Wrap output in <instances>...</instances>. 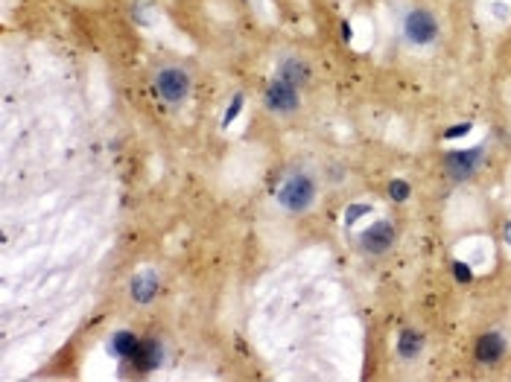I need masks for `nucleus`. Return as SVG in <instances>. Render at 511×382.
<instances>
[{
	"label": "nucleus",
	"mask_w": 511,
	"mask_h": 382,
	"mask_svg": "<svg viewBox=\"0 0 511 382\" xmlns=\"http://www.w3.org/2000/svg\"><path fill=\"white\" fill-rule=\"evenodd\" d=\"M275 199L286 213H304L315 202V181L307 172L295 170L278 184Z\"/></svg>",
	"instance_id": "obj_1"
},
{
	"label": "nucleus",
	"mask_w": 511,
	"mask_h": 382,
	"mask_svg": "<svg viewBox=\"0 0 511 382\" xmlns=\"http://www.w3.org/2000/svg\"><path fill=\"white\" fill-rule=\"evenodd\" d=\"M403 36L409 44L415 47H424V44H432L438 38V21L432 18V12L427 9H412L406 18H403Z\"/></svg>",
	"instance_id": "obj_2"
},
{
	"label": "nucleus",
	"mask_w": 511,
	"mask_h": 382,
	"mask_svg": "<svg viewBox=\"0 0 511 382\" xmlns=\"http://www.w3.org/2000/svg\"><path fill=\"white\" fill-rule=\"evenodd\" d=\"M155 91H158V97L167 103H181L190 93V76L178 68H164L155 76Z\"/></svg>",
	"instance_id": "obj_3"
},
{
	"label": "nucleus",
	"mask_w": 511,
	"mask_h": 382,
	"mask_svg": "<svg viewBox=\"0 0 511 382\" xmlns=\"http://www.w3.org/2000/svg\"><path fill=\"white\" fill-rule=\"evenodd\" d=\"M479 161H482V149H465V152H450L444 158V170L453 181H465L476 172Z\"/></svg>",
	"instance_id": "obj_4"
},
{
	"label": "nucleus",
	"mask_w": 511,
	"mask_h": 382,
	"mask_svg": "<svg viewBox=\"0 0 511 382\" xmlns=\"http://www.w3.org/2000/svg\"><path fill=\"white\" fill-rule=\"evenodd\" d=\"M298 88H293V85H286V82H280V79H275L269 88H266V105L272 108V111H278V114H290V111H295L298 108V93H295Z\"/></svg>",
	"instance_id": "obj_5"
},
{
	"label": "nucleus",
	"mask_w": 511,
	"mask_h": 382,
	"mask_svg": "<svg viewBox=\"0 0 511 382\" xmlns=\"http://www.w3.org/2000/svg\"><path fill=\"white\" fill-rule=\"evenodd\" d=\"M395 242V228L389 225V222H374L371 228L363 231L360 237V245L368 251V254H386Z\"/></svg>",
	"instance_id": "obj_6"
},
{
	"label": "nucleus",
	"mask_w": 511,
	"mask_h": 382,
	"mask_svg": "<svg viewBox=\"0 0 511 382\" xmlns=\"http://www.w3.org/2000/svg\"><path fill=\"white\" fill-rule=\"evenodd\" d=\"M129 359H132L135 371H155L158 365H161V359H164V347L158 344L155 339H143V341L135 344Z\"/></svg>",
	"instance_id": "obj_7"
},
{
	"label": "nucleus",
	"mask_w": 511,
	"mask_h": 382,
	"mask_svg": "<svg viewBox=\"0 0 511 382\" xmlns=\"http://www.w3.org/2000/svg\"><path fill=\"white\" fill-rule=\"evenodd\" d=\"M275 79L293 85V88H301V85L310 79V68L304 65L301 58H283L280 65H278V76H275Z\"/></svg>",
	"instance_id": "obj_8"
},
{
	"label": "nucleus",
	"mask_w": 511,
	"mask_h": 382,
	"mask_svg": "<svg viewBox=\"0 0 511 382\" xmlns=\"http://www.w3.org/2000/svg\"><path fill=\"white\" fill-rule=\"evenodd\" d=\"M502 353H505V339L500 333H488V336L479 339V344H476V359L485 362V365H494Z\"/></svg>",
	"instance_id": "obj_9"
},
{
	"label": "nucleus",
	"mask_w": 511,
	"mask_h": 382,
	"mask_svg": "<svg viewBox=\"0 0 511 382\" xmlns=\"http://www.w3.org/2000/svg\"><path fill=\"white\" fill-rule=\"evenodd\" d=\"M155 292H158V274L155 272L135 274V280H132V298L138 304H149L155 298Z\"/></svg>",
	"instance_id": "obj_10"
},
{
	"label": "nucleus",
	"mask_w": 511,
	"mask_h": 382,
	"mask_svg": "<svg viewBox=\"0 0 511 382\" xmlns=\"http://www.w3.org/2000/svg\"><path fill=\"white\" fill-rule=\"evenodd\" d=\"M421 347H424V336L421 333H415V330H403L398 336V353L403 359H415L421 353Z\"/></svg>",
	"instance_id": "obj_11"
},
{
	"label": "nucleus",
	"mask_w": 511,
	"mask_h": 382,
	"mask_svg": "<svg viewBox=\"0 0 511 382\" xmlns=\"http://www.w3.org/2000/svg\"><path fill=\"white\" fill-rule=\"evenodd\" d=\"M135 344H138V339H135V333H129V330L114 333V336H111V341H108L111 353H114V356H120V359H129V356H132V350H135Z\"/></svg>",
	"instance_id": "obj_12"
},
{
	"label": "nucleus",
	"mask_w": 511,
	"mask_h": 382,
	"mask_svg": "<svg viewBox=\"0 0 511 382\" xmlns=\"http://www.w3.org/2000/svg\"><path fill=\"white\" fill-rule=\"evenodd\" d=\"M240 111H243V93H234V100H231V103H228V108H226V117H222V125L228 129V125L240 117Z\"/></svg>",
	"instance_id": "obj_13"
},
{
	"label": "nucleus",
	"mask_w": 511,
	"mask_h": 382,
	"mask_svg": "<svg viewBox=\"0 0 511 382\" xmlns=\"http://www.w3.org/2000/svg\"><path fill=\"white\" fill-rule=\"evenodd\" d=\"M371 213V205H350L348 210H345V228H350L357 219H363V216H368Z\"/></svg>",
	"instance_id": "obj_14"
},
{
	"label": "nucleus",
	"mask_w": 511,
	"mask_h": 382,
	"mask_svg": "<svg viewBox=\"0 0 511 382\" xmlns=\"http://www.w3.org/2000/svg\"><path fill=\"white\" fill-rule=\"evenodd\" d=\"M389 196H392L395 202H406V199H409V184L400 181V178H395V181L389 184Z\"/></svg>",
	"instance_id": "obj_15"
},
{
	"label": "nucleus",
	"mask_w": 511,
	"mask_h": 382,
	"mask_svg": "<svg viewBox=\"0 0 511 382\" xmlns=\"http://www.w3.org/2000/svg\"><path fill=\"white\" fill-rule=\"evenodd\" d=\"M467 132H470V123H459V125H453V129H447L444 138H447V140H453V138H465Z\"/></svg>",
	"instance_id": "obj_16"
},
{
	"label": "nucleus",
	"mask_w": 511,
	"mask_h": 382,
	"mask_svg": "<svg viewBox=\"0 0 511 382\" xmlns=\"http://www.w3.org/2000/svg\"><path fill=\"white\" fill-rule=\"evenodd\" d=\"M453 274H456V280H459V283H467V280L473 277V272H470L465 263H456V266H453Z\"/></svg>",
	"instance_id": "obj_17"
},
{
	"label": "nucleus",
	"mask_w": 511,
	"mask_h": 382,
	"mask_svg": "<svg viewBox=\"0 0 511 382\" xmlns=\"http://www.w3.org/2000/svg\"><path fill=\"white\" fill-rule=\"evenodd\" d=\"M342 36H345V41H350V38H354V29H350V24H348V21L342 24Z\"/></svg>",
	"instance_id": "obj_18"
},
{
	"label": "nucleus",
	"mask_w": 511,
	"mask_h": 382,
	"mask_svg": "<svg viewBox=\"0 0 511 382\" xmlns=\"http://www.w3.org/2000/svg\"><path fill=\"white\" fill-rule=\"evenodd\" d=\"M494 12H497V15H500V18H502V21H505V18H508V9H505V6H500V4H497V6H494Z\"/></svg>",
	"instance_id": "obj_19"
},
{
	"label": "nucleus",
	"mask_w": 511,
	"mask_h": 382,
	"mask_svg": "<svg viewBox=\"0 0 511 382\" xmlns=\"http://www.w3.org/2000/svg\"><path fill=\"white\" fill-rule=\"evenodd\" d=\"M505 242L511 245V222H508V225H505Z\"/></svg>",
	"instance_id": "obj_20"
}]
</instances>
